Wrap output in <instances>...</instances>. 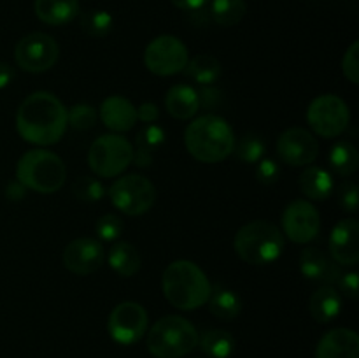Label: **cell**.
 <instances>
[{"label": "cell", "mask_w": 359, "mask_h": 358, "mask_svg": "<svg viewBox=\"0 0 359 358\" xmlns=\"http://www.w3.org/2000/svg\"><path fill=\"white\" fill-rule=\"evenodd\" d=\"M109 199L126 216H140L156 202V188L140 174L119 175L109 188Z\"/></svg>", "instance_id": "obj_8"}, {"label": "cell", "mask_w": 359, "mask_h": 358, "mask_svg": "<svg viewBox=\"0 0 359 358\" xmlns=\"http://www.w3.org/2000/svg\"><path fill=\"white\" fill-rule=\"evenodd\" d=\"M321 230V214L307 200H293L283 213V235L294 244L314 241Z\"/></svg>", "instance_id": "obj_13"}, {"label": "cell", "mask_w": 359, "mask_h": 358, "mask_svg": "<svg viewBox=\"0 0 359 358\" xmlns=\"http://www.w3.org/2000/svg\"><path fill=\"white\" fill-rule=\"evenodd\" d=\"M67 123L74 130H90L97 123V111L90 104H76L70 109H67Z\"/></svg>", "instance_id": "obj_33"}, {"label": "cell", "mask_w": 359, "mask_h": 358, "mask_svg": "<svg viewBox=\"0 0 359 358\" xmlns=\"http://www.w3.org/2000/svg\"><path fill=\"white\" fill-rule=\"evenodd\" d=\"M186 76L191 77L195 83L203 84V86H210L216 83L221 76V62L212 55L207 53H200V55L193 56L188 62L184 69Z\"/></svg>", "instance_id": "obj_25"}, {"label": "cell", "mask_w": 359, "mask_h": 358, "mask_svg": "<svg viewBox=\"0 0 359 358\" xmlns=\"http://www.w3.org/2000/svg\"><path fill=\"white\" fill-rule=\"evenodd\" d=\"M300 272L307 279L325 284H335L342 276L339 263L319 248H305L300 253Z\"/></svg>", "instance_id": "obj_17"}, {"label": "cell", "mask_w": 359, "mask_h": 358, "mask_svg": "<svg viewBox=\"0 0 359 358\" xmlns=\"http://www.w3.org/2000/svg\"><path fill=\"white\" fill-rule=\"evenodd\" d=\"M25 192H27V188L18 181L9 183L6 188V195L9 200H21L25 197Z\"/></svg>", "instance_id": "obj_45"}, {"label": "cell", "mask_w": 359, "mask_h": 358, "mask_svg": "<svg viewBox=\"0 0 359 358\" xmlns=\"http://www.w3.org/2000/svg\"><path fill=\"white\" fill-rule=\"evenodd\" d=\"M81 28L91 37H105L114 27L111 13L104 9H91L81 14Z\"/></svg>", "instance_id": "obj_30"}, {"label": "cell", "mask_w": 359, "mask_h": 358, "mask_svg": "<svg viewBox=\"0 0 359 358\" xmlns=\"http://www.w3.org/2000/svg\"><path fill=\"white\" fill-rule=\"evenodd\" d=\"M161 290L168 304L181 311H195L207 304L212 291L207 274L191 260L168 263L161 276Z\"/></svg>", "instance_id": "obj_2"}, {"label": "cell", "mask_w": 359, "mask_h": 358, "mask_svg": "<svg viewBox=\"0 0 359 358\" xmlns=\"http://www.w3.org/2000/svg\"><path fill=\"white\" fill-rule=\"evenodd\" d=\"M107 263L118 276L132 277L135 276L142 265L139 249L130 242H116L107 253Z\"/></svg>", "instance_id": "obj_23"}, {"label": "cell", "mask_w": 359, "mask_h": 358, "mask_svg": "<svg viewBox=\"0 0 359 358\" xmlns=\"http://www.w3.org/2000/svg\"><path fill=\"white\" fill-rule=\"evenodd\" d=\"M198 346L207 357L228 358L235 350V339L226 330L210 329L198 336Z\"/></svg>", "instance_id": "obj_27"}, {"label": "cell", "mask_w": 359, "mask_h": 358, "mask_svg": "<svg viewBox=\"0 0 359 358\" xmlns=\"http://www.w3.org/2000/svg\"><path fill=\"white\" fill-rule=\"evenodd\" d=\"M340 206L347 211V213H356L358 204H359V190L356 183H344L342 188H340Z\"/></svg>", "instance_id": "obj_38"}, {"label": "cell", "mask_w": 359, "mask_h": 358, "mask_svg": "<svg viewBox=\"0 0 359 358\" xmlns=\"http://www.w3.org/2000/svg\"><path fill=\"white\" fill-rule=\"evenodd\" d=\"M265 151V140L256 133H245L238 142H235L233 147V153L237 154L238 160L245 161V164H258Z\"/></svg>", "instance_id": "obj_31"}, {"label": "cell", "mask_w": 359, "mask_h": 358, "mask_svg": "<svg viewBox=\"0 0 359 358\" xmlns=\"http://www.w3.org/2000/svg\"><path fill=\"white\" fill-rule=\"evenodd\" d=\"M328 160L333 171L339 175H344V178L353 175L359 167L358 150L349 140H339V142L333 144L332 150H330Z\"/></svg>", "instance_id": "obj_28"}, {"label": "cell", "mask_w": 359, "mask_h": 358, "mask_svg": "<svg viewBox=\"0 0 359 358\" xmlns=\"http://www.w3.org/2000/svg\"><path fill=\"white\" fill-rule=\"evenodd\" d=\"M207 302H209L210 312L223 321H233L242 311L241 297L228 288H216V290L212 288Z\"/></svg>", "instance_id": "obj_26"}, {"label": "cell", "mask_w": 359, "mask_h": 358, "mask_svg": "<svg viewBox=\"0 0 359 358\" xmlns=\"http://www.w3.org/2000/svg\"><path fill=\"white\" fill-rule=\"evenodd\" d=\"M238 258L251 265H269L284 251V235L277 225L266 220L245 223L233 239Z\"/></svg>", "instance_id": "obj_4"}, {"label": "cell", "mask_w": 359, "mask_h": 358, "mask_svg": "<svg viewBox=\"0 0 359 358\" xmlns=\"http://www.w3.org/2000/svg\"><path fill=\"white\" fill-rule=\"evenodd\" d=\"M307 121L312 132L325 139H332L346 132L351 121V109L339 95H319L309 104Z\"/></svg>", "instance_id": "obj_9"}, {"label": "cell", "mask_w": 359, "mask_h": 358, "mask_svg": "<svg viewBox=\"0 0 359 358\" xmlns=\"http://www.w3.org/2000/svg\"><path fill=\"white\" fill-rule=\"evenodd\" d=\"M132 164H135L137 167H140V168L151 167V165H153V153H149V151L139 150V147H137V151H133V161H132Z\"/></svg>", "instance_id": "obj_42"}, {"label": "cell", "mask_w": 359, "mask_h": 358, "mask_svg": "<svg viewBox=\"0 0 359 358\" xmlns=\"http://www.w3.org/2000/svg\"><path fill=\"white\" fill-rule=\"evenodd\" d=\"M330 256L339 265L354 267L359 262V223L354 218L340 220L330 235Z\"/></svg>", "instance_id": "obj_16"}, {"label": "cell", "mask_w": 359, "mask_h": 358, "mask_svg": "<svg viewBox=\"0 0 359 358\" xmlns=\"http://www.w3.org/2000/svg\"><path fill=\"white\" fill-rule=\"evenodd\" d=\"M223 91L217 90L214 86H203L202 91H198V102H200V107L203 109H216L223 104Z\"/></svg>", "instance_id": "obj_39"}, {"label": "cell", "mask_w": 359, "mask_h": 358, "mask_svg": "<svg viewBox=\"0 0 359 358\" xmlns=\"http://www.w3.org/2000/svg\"><path fill=\"white\" fill-rule=\"evenodd\" d=\"M340 309H342V297L333 284H323L312 293L309 302V311L319 323L333 321L340 314Z\"/></svg>", "instance_id": "obj_22"}, {"label": "cell", "mask_w": 359, "mask_h": 358, "mask_svg": "<svg viewBox=\"0 0 359 358\" xmlns=\"http://www.w3.org/2000/svg\"><path fill=\"white\" fill-rule=\"evenodd\" d=\"M63 267L76 276H90L105 262V249L93 237H79L65 246L62 255Z\"/></svg>", "instance_id": "obj_15"}, {"label": "cell", "mask_w": 359, "mask_h": 358, "mask_svg": "<svg viewBox=\"0 0 359 358\" xmlns=\"http://www.w3.org/2000/svg\"><path fill=\"white\" fill-rule=\"evenodd\" d=\"M316 358H359V337L351 329L326 332L316 347Z\"/></svg>", "instance_id": "obj_19"}, {"label": "cell", "mask_w": 359, "mask_h": 358, "mask_svg": "<svg viewBox=\"0 0 359 358\" xmlns=\"http://www.w3.org/2000/svg\"><path fill=\"white\" fill-rule=\"evenodd\" d=\"M209 2L210 0H172V4L182 11H198Z\"/></svg>", "instance_id": "obj_43"}, {"label": "cell", "mask_w": 359, "mask_h": 358, "mask_svg": "<svg viewBox=\"0 0 359 358\" xmlns=\"http://www.w3.org/2000/svg\"><path fill=\"white\" fill-rule=\"evenodd\" d=\"M237 139L230 123L219 114H203L193 119L184 132L188 153L202 164H219L226 160Z\"/></svg>", "instance_id": "obj_3"}, {"label": "cell", "mask_w": 359, "mask_h": 358, "mask_svg": "<svg viewBox=\"0 0 359 358\" xmlns=\"http://www.w3.org/2000/svg\"><path fill=\"white\" fill-rule=\"evenodd\" d=\"M277 154L291 167L312 165L319 157V142L307 128L293 126L284 130L277 139Z\"/></svg>", "instance_id": "obj_14"}, {"label": "cell", "mask_w": 359, "mask_h": 358, "mask_svg": "<svg viewBox=\"0 0 359 358\" xmlns=\"http://www.w3.org/2000/svg\"><path fill=\"white\" fill-rule=\"evenodd\" d=\"M149 316L142 304L133 300L121 302L111 311L107 319V330L112 340L123 346L135 344L146 336Z\"/></svg>", "instance_id": "obj_12"}, {"label": "cell", "mask_w": 359, "mask_h": 358, "mask_svg": "<svg viewBox=\"0 0 359 358\" xmlns=\"http://www.w3.org/2000/svg\"><path fill=\"white\" fill-rule=\"evenodd\" d=\"M280 175V167L276 160L272 158H262V160L256 164V178L263 185H276L279 181Z\"/></svg>", "instance_id": "obj_37"}, {"label": "cell", "mask_w": 359, "mask_h": 358, "mask_svg": "<svg viewBox=\"0 0 359 358\" xmlns=\"http://www.w3.org/2000/svg\"><path fill=\"white\" fill-rule=\"evenodd\" d=\"M339 286L340 290H342V293H346V297L353 298V300H356L358 298V272H346L342 274V276L339 277Z\"/></svg>", "instance_id": "obj_40"}, {"label": "cell", "mask_w": 359, "mask_h": 358, "mask_svg": "<svg viewBox=\"0 0 359 358\" xmlns=\"http://www.w3.org/2000/svg\"><path fill=\"white\" fill-rule=\"evenodd\" d=\"M100 119L114 133H125L137 123V107L123 95H111L100 105Z\"/></svg>", "instance_id": "obj_18"}, {"label": "cell", "mask_w": 359, "mask_h": 358, "mask_svg": "<svg viewBox=\"0 0 359 358\" xmlns=\"http://www.w3.org/2000/svg\"><path fill=\"white\" fill-rule=\"evenodd\" d=\"M95 232H97L100 241H116L123 234L121 218L116 216V214H104V216L98 218L97 225H95Z\"/></svg>", "instance_id": "obj_35"}, {"label": "cell", "mask_w": 359, "mask_h": 358, "mask_svg": "<svg viewBox=\"0 0 359 358\" xmlns=\"http://www.w3.org/2000/svg\"><path fill=\"white\" fill-rule=\"evenodd\" d=\"M333 178L326 168L309 165L300 175V190L311 200H326L333 193Z\"/></svg>", "instance_id": "obj_24"}, {"label": "cell", "mask_w": 359, "mask_h": 358, "mask_svg": "<svg viewBox=\"0 0 359 358\" xmlns=\"http://www.w3.org/2000/svg\"><path fill=\"white\" fill-rule=\"evenodd\" d=\"M67 179V167L62 158L48 150H30L18 160L16 181L27 190L49 195L56 193Z\"/></svg>", "instance_id": "obj_5"}, {"label": "cell", "mask_w": 359, "mask_h": 358, "mask_svg": "<svg viewBox=\"0 0 359 358\" xmlns=\"http://www.w3.org/2000/svg\"><path fill=\"white\" fill-rule=\"evenodd\" d=\"M342 72L353 84L359 83V42H353L342 58Z\"/></svg>", "instance_id": "obj_36"}, {"label": "cell", "mask_w": 359, "mask_h": 358, "mask_svg": "<svg viewBox=\"0 0 359 358\" xmlns=\"http://www.w3.org/2000/svg\"><path fill=\"white\" fill-rule=\"evenodd\" d=\"M165 139H167V133L161 126L154 125H146L137 135V147L144 151H149V153H154L160 146H163Z\"/></svg>", "instance_id": "obj_34"}, {"label": "cell", "mask_w": 359, "mask_h": 358, "mask_svg": "<svg viewBox=\"0 0 359 358\" xmlns=\"http://www.w3.org/2000/svg\"><path fill=\"white\" fill-rule=\"evenodd\" d=\"M248 13L245 0H212L210 16L221 27H235Z\"/></svg>", "instance_id": "obj_29"}, {"label": "cell", "mask_w": 359, "mask_h": 358, "mask_svg": "<svg viewBox=\"0 0 359 358\" xmlns=\"http://www.w3.org/2000/svg\"><path fill=\"white\" fill-rule=\"evenodd\" d=\"M198 346V332L184 316L158 319L147 333V350L156 358H182Z\"/></svg>", "instance_id": "obj_6"}, {"label": "cell", "mask_w": 359, "mask_h": 358, "mask_svg": "<svg viewBox=\"0 0 359 358\" xmlns=\"http://www.w3.org/2000/svg\"><path fill=\"white\" fill-rule=\"evenodd\" d=\"M189 62L188 48L174 35H158L146 46L144 65L154 76L168 77L184 72Z\"/></svg>", "instance_id": "obj_10"}, {"label": "cell", "mask_w": 359, "mask_h": 358, "mask_svg": "<svg viewBox=\"0 0 359 358\" xmlns=\"http://www.w3.org/2000/svg\"><path fill=\"white\" fill-rule=\"evenodd\" d=\"M60 46L51 35L44 32H32L18 41L14 60L20 69L30 74H42L53 69L58 62Z\"/></svg>", "instance_id": "obj_11"}, {"label": "cell", "mask_w": 359, "mask_h": 358, "mask_svg": "<svg viewBox=\"0 0 359 358\" xmlns=\"http://www.w3.org/2000/svg\"><path fill=\"white\" fill-rule=\"evenodd\" d=\"M165 109L175 119H191L200 111L198 91L189 84H174L165 95Z\"/></svg>", "instance_id": "obj_21"}, {"label": "cell", "mask_w": 359, "mask_h": 358, "mask_svg": "<svg viewBox=\"0 0 359 358\" xmlns=\"http://www.w3.org/2000/svg\"><path fill=\"white\" fill-rule=\"evenodd\" d=\"M72 193L83 202H98L105 197V186L102 185L100 179L83 175L72 185Z\"/></svg>", "instance_id": "obj_32"}, {"label": "cell", "mask_w": 359, "mask_h": 358, "mask_svg": "<svg viewBox=\"0 0 359 358\" xmlns=\"http://www.w3.org/2000/svg\"><path fill=\"white\" fill-rule=\"evenodd\" d=\"M133 146L121 133H105L97 137L88 151L91 172L102 179L119 178L133 161Z\"/></svg>", "instance_id": "obj_7"}, {"label": "cell", "mask_w": 359, "mask_h": 358, "mask_svg": "<svg viewBox=\"0 0 359 358\" xmlns=\"http://www.w3.org/2000/svg\"><path fill=\"white\" fill-rule=\"evenodd\" d=\"M79 0H35L34 13L42 23L62 27L79 16Z\"/></svg>", "instance_id": "obj_20"}, {"label": "cell", "mask_w": 359, "mask_h": 358, "mask_svg": "<svg viewBox=\"0 0 359 358\" xmlns=\"http://www.w3.org/2000/svg\"><path fill=\"white\" fill-rule=\"evenodd\" d=\"M14 79V69L6 62H0V90L9 86Z\"/></svg>", "instance_id": "obj_44"}, {"label": "cell", "mask_w": 359, "mask_h": 358, "mask_svg": "<svg viewBox=\"0 0 359 358\" xmlns=\"http://www.w3.org/2000/svg\"><path fill=\"white\" fill-rule=\"evenodd\" d=\"M160 118V109L153 102H142V104L137 107V121H142L146 125H151L156 119Z\"/></svg>", "instance_id": "obj_41"}, {"label": "cell", "mask_w": 359, "mask_h": 358, "mask_svg": "<svg viewBox=\"0 0 359 358\" xmlns=\"http://www.w3.org/2000/svg\"><path fill=\"white\" fill-rule=\"evenodd\" d=\"M67 128V107L51 91H34L18 107L16 130L27 142L51 146L63 139Z\"/></svg>", "instance_id": "obj_1"}]
</instances>
